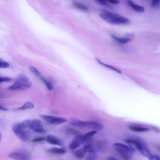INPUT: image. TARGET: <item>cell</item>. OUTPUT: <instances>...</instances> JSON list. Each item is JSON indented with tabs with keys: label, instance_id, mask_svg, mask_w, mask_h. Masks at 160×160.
I'll use <instances>...</instances> for the list:
<instances>
[{
	"label": "cell",
	"instance_id": "6da1fadb",
	"mask_svg": "<svg viewBox=\"0 0 160 160\" xmlns=\"http://www.w3.org/2000/svg\"><path fill=\"white\" fill-rule=\"evenodd\" d=\"M100 16L103 20L111 24L127 25L130 23L128 18L117 13L106 10H103L102 13L100 14Z\"/></svg>",
	"mask_w": 160,
	"mask_h": 160
},
{
	"label": "cell",
	"instance_id": "7a4b0ae2",
	"mask_svg": "<svg viewBox=\"0 0 160 160\" xmlns=\"http://www.w3.org/2000/svg\"><path fill=\"white\" fill-rule=\"evenodd\" d=\"M129 147L134 151H137L143 156L148 157L151 152L143 142L137 139H127L125 140Z\"/></svg>",
	"mask_w": 160,
	"mask_h": 160
},
{
	"label": "cell",
	"instance_id": "3957f363",
	"mask_svg": "<svg viewBox=\"0 0 160 160\" xmlns=\"http://www.w3.org/2000/svg\"><path fill=\"white\" fill-rule=\"evenodd\" d=\"M32 83L29 79L23 74H20L13 84L8 88L11 90H24L30 88Z\"/></svg>",
	"mask_w": 160,
	"mask_h": 160
},
{
	"label": "cell",
	"instance_id": "277c9868",
	"mask_svg": "<svg viewBox=\"0 0 160 160\" xmlns=\"http://www.w3.org/2000/svg\"><path fill=\"white\" fill-rule=\"evenodd\" d=\"M114 149L125 159H129L133 157L134 151L129 146L120 143L113 144Z\"/></svg>",
	"mask_w": 160,
	"mask_h": 160
},
{
	"label": "cell",
	"instance_id": "5b68a950",
	"mask_svg": "<svg viewBox=\"0 0 160 160\" xmlns=\"http://www.w3.org/2000/svg\"><path fill=\"white\" fill-rule=\"evenodd\" d=\"M70 124L74 127H87L97 131L102 130L103 128V125L99 123L95 122L74 120L71 121Z\"/></svg>",
	"mask_w": 160,
	"mask_h": 160
},
{
	"label": "cell",
	"instance_id": "8992f818",
	"mask_svg": "<svg viewBox=\"0 0 160 160\" xmlns=\"http://www.w3.org/2000/svg\"><path fill=\"white\" fill-rule=\"evenodd\" d=\"M8 157L14 159L18 160H29L31 159L30 153L25 150H18L10 153Z\"/></svg>",
	"mask_w": 160,
	"mask_h": 160
},
{
	"label": "cell",
	"instance_id": "52a82bcc",
	"mask_svg": "<svg viewBox=\"0 0 160 160\" xmlns=\"http://www.w3.org/2000/svg\"><path fill=\"white\" fill-rule=\"evenodd\" d=\"M42 119L47 123L53 125H60L66 122L67 120L64 118L41 114L39 115Z\"/></svg>",
	"mask_w": 160,
	"mask_h": 160
},
{
	"label": "cell",
	"instance_id": "ba28073f",
	"mask_svg": "<svg viewBox=\"0 0 160 160\" xmlns=\"http://www.w3.org/2000/svg\"><path fill=\"white\" fill-rule=\"evenodd\" d=\"M86 142L84 135H78L73 139L69 144V147L71 150H75L80 147Z\"/></svg>",
	"mask_w": 160,
	"mask_h": 160
},
{
	"label": "cell",
	"instance_id": "9c48e42d",
	"mask_svg": "<svg viewBox=\"0 0 160 160\" xmlns=\"http://www.w3.org/2000/svg\"><path fill=\"white\" fill-rule=\"evenodd\" d=\"M12 130L17 137L22 141L29 140L31 137L30 132L24 129H12Z\"/></svg>",
	"mask_w": 160,
	"mask_h": 160
},
{
	"label": "cell",
	"instance_id": "30bf717a",
	"mask_svg": "<svg viewBox=\"0 0 160 160\" xmlns=\"http://www.w3.org/2000/svg\"><path fill=\"white\" fill-rule=\"evenodd\" d=\"M111 37L117 42L124 44H127L133 40L135 37V35L132 33H128L123 37H120L112 34L111 35Z\"/></svg>",
	"mask_w": 160,
	"mask_h": 160
},
{
	"label": "cell",
	"instance_id": "8fae6325",
	"mask_svg": "<svg viewBox=\"0 0 160 160\" xmlns=\"http://www.w3.org/2000/svg\"><path fill=\"white\" fill-rule=\"evenodd\" d=\"M29 127L31 129L37 133H44L46 132L42 122L39 120H34L31 122Z\"/></svg>",
	"mask_w": 160,
	"mask_h": 160
},
{
	"label": "cell",
	"instance_id": "7c38bea8",
	"mask_svg": "<svg viewBox=\"0 0 160 160\" xmlns=\"http://www.w3.org/2000/svg\"><path fill=\"white\" fill-rule=\"evenodd\" d=\"M46 140L48 143L51 144L61 146L63 144V142L56 137L52 135H49L46 136Z\"/></svg>",
	"mask_w": 160,
	"mask_h": 160
},
{
	"label": "cell",
	"instance_id": "4fadbf2b",
	"mask_svg": "<svg viewBox=\"0 0 160 160\" xmlns=\"http://www.w3.org/2000/svg\"><path fill=\"white\" fill-rule=\"evenodd\" d=\"M127 3L128 5L135 11L140 13L144 12V7L136 4L132 0H128Z\"/></svg>",
	"mask_w": 160,
	"mask_h": 160
},
{
	"label": "cell",
	"instance_id": "5bb4252c",
	"mask_svg": "<svg viewBox=\"0 0 160 160\" xmlns=\"http://www.w3.org/2000/svg\"><path fill=\"white\" fill-rule=\"evenodd\" d=\"M31 121L26 120L22 122L17 124L13 126L12 129H25L28 127L29 126Z\"/></svg>",
	"mask_w": 160,
	"mask_h": 160
},
{
	"label": "cell",
	"instance_id": "9a60e30c",
	"mask_svg": "<svg viewBox=\"0 0 160 160\" xmlns=\"http://www.w3.org/2000/svg\"><path fill=\"white\" fill-rule=\"evenodd\" d=\"M48 152L51 153L61 155L65 154L67 152V150L64 148L60 149L53 148L48 150Z\"/></svg>",
	"mask_w": 160,
	"mask_h": 160
},
{
	"label": "cell",
	"instance_id": "2e32d148",
	"mask_svg": "<svg viewBox=\"0 0 160 160\" xmlns=\"http://www.w3.org/2000/svg\"><path fill=\"white\" fill-rule=\"evenodd\" d=\"M129 129L132 131L140 132H147L150 130V129L148 128L137 126H130Z\"/></svg>",
	"mask_w": 160,
	"mask_h": 160
},
{
	"label": "cell",
	"instance_id": "e0dca14e",
	"mask_svg": "<svg viewBox=\"0 0 160 160\" xmlns=\"http://www.w3.org/2000/svg\"><path fill=\"white\" fill-rule=\"evenodd\" d=\"M86 153L84 148L82 147L76 150L74 153V155L76 158L81 159L85 157Z\"/></svg>",
	"mask_w": 160,
	"mask_h": 160
},
{
	"label": "cell",
	"instance_id": "ac0fdd59",
	"mask_svg": "<svg viewBox=\"0 0 160 160\" xmlns=\"http://www.w3.org/2000/svg\"><path fill=\"white\" fill-rule=\"evenodd\" d=\"M96 60L97 62L98 63L102 66H103L106 68L110 69L111 70H112L114 71L117 72L119 73H121V71L120 70V69L113 66H112L110 65L103 63L101 62L99 59H96Z\"/></svg>",
	"mask_w": 160,
	"mask_h": 160
},
{
	"label": "cell",
	"instance_id": "d6986e66",
	"mask_svg": "<svg viewBox=\"0 0 160 160\" xmlns=\"http://www.w3.org/2000/svg\"><path fill=\"white\" fill-rule=\"evenodd\" d=\"M34 107V105L33 103L30 102L25 103L24 105L14 109L15 110H23L31 109Z\"/></svg>",
	"mask_w": 160,
	"mask_h": 160
},
{
	"label": "cell",
	"instance_id": "ffe728a7",
	"mask_svg": "<svg viewBox=\"0 0 160 160\" xmlns=\"http://www.w3.org/2000/svg\"><path fill=\"white\" fill-rule=\"evenodd\" d=\"M39 78L45 83L47 89L48 90H52L53 89L54 87L51 82L44 77L42 75H41Z\"/></svg>",
	"mask_w": 160,
	"mask_h": 160
},
{
	"label": "cell",
	"instance_id": "44dd1931",
	"mask_svg": "<svg viewBox=\"0 0 160 160\" xmlns=\"http://www.w3.org/2000/svg\"><path fill=\"white\" fill-rule=\"evenodd\" d=\"M74 5L76 8L81 10L87 11L89 10L88 7L87 6L77 2H74Z\"/></svg>",
	"mask_w": 160,
	"mask_h": 160
},
{
	"label": "cell",
	"instance_id": "7402d4cb",
	"mask_svg": "<svg viewBox=\"0 0 160 160\" xmlns=\"http://www.w3.org/2000/svg\"><path fill=\"white\" fill-rule=\"evenodd\" d=\"M97 131L94 130L89 132L84 135H83L86 141V143L91 140L92 138L97 133Z\"/></svg>",
	"mask_w": 160,
	"mask_h": 160
},
{
	"label": "cell",
	"instance_id": "603a6c76",
	"mask_svg": "<svg viewBox=\"0 0 160 160\" xmlns=\"http://www.w3.org/2000/svg\"><path fill=\"white\" fill-rule=\"evenodd\" d=\"M83 147L84 148L86 152L88 153L92 152L95 151L93 145L90 143H86L83 145Z\"/></svg>",
	"mask_w": 160,
	"mask_h": 160
},
{
	"label": "cell",
	"instance_id": "cb8c5ba5",
	"mask_svg": "<svg viewBox=\"0 0 160 160\" xmlns=\"http://www.w3.org/2000/svg\"><path fill=\"white\" fill-rule=\"evenodd\" d=\"M97 155L95 151L92 152L88 153L86 159L87 160H93L95 159Z\"/></svg>",
	"mask_w": 160,
	"mask_h": 160
},
{
	"label": "cell",
	"instance_id": "d4e9b609",
	"mask_svg": "<svg viewBox=\"0 0 160 160\" xmlns=\"http://www.w3.org/2000/svg\"><path fill=\"white\" fill-rule=\"evenodd\" d=\"M148 158L149 160H160V155H159L153 153L152 152Z\"/></svg>",
	"mask_w": 160,
	"mask_h": 160
},
{
	"label": "cell",
	"instance_id": "484cf974",
	"mask_svg": "<svg viewBox=\"0 0 160 160\" xmlns=\"http://www.w3.org/2000/svg\"><path fill=\"white\" fill-rule=\"evenodd\" d=\"M29 69L30 71L37 76V77H39L41 75L40 73L37 70V69L33 66H31L29 67Z\"/></svg>",
	"mask_w": 160,
	"mask_h": 160
},
{
	"label": "cell",
	"instance_id": "4316f807",
	"mask_svg": "<svg viewBox=\"0 0 160 160\" xmlns=\"http://www.w3.org/2000/svg\"><path fill=\"white\" fill-rule=\"evenodd\" d=\"M10 64L8 63L2 61L0 60V68H6L8 67Z\"/></svg>",
	"mask_w": 160,
	"mask_h": 160
},
{
	"label": "cell",
	"instance_id": "83f0119b",
	"mask_svg": "<svg viewBox=\"0 0 160 160\" xmlns=\"http://www.w3.org/2000/svg\"><path fill=\"white\" fill-rule=\"evenodd\" d=\"M46 140V137H40L34 138L32 141L33 142H39L44 141Z\"/></svg>",
	"mask_w": 160,
	"mask_h": 160
},
{
	"label": "cell",
	"instance_id": "f1b7e54d",
	"mask_svg": "<svg viewBox=\"0 0 160 160\" xmlns=\"http://www.w3.org/2000/svg\"><path fill=\"white\" fill-rule=\"evenodd\" d=\"M12 79L9 77H0V82H7L11 81Z\"/></svg>",
	"mask_w": 160,
	"mask_h": 160
},
{
	"label": "cell",
	"instance_id": "f546056e",
	"mask_svg": "<svg viewBox=\"0 0 160 160\" xmlns=\"http://www.w3.org/2000/svg\"><path fill=\"white\" fill-rule=\"evenodd\" d=\"M160 2V0H152L151 6L152 7H155L157 6Z\"/></svg>",
	"mask_w": 160,
	"mask_h": 160
},
{
	"label": "cell",
	"instance_id": "4dcf8cb0",
	"mask_svg": "<svg viewBox=\"0 0 160 160\" xmlns=\"http://www.w3.org/2000/svg\"><path fill=\"white\" fill-rule=\"evenodd\" d=\"M96 1L100 4L104 5H107L108 3L107 0H96Z\"/></svg>",
	"mask_w": 160,
	"mask_h": 160
},
{
	"label": "cell",
	"instance_id": "1f68e13d",
	"mask_svg": "<svg viewBox=\"0 0 160 160\" xmlns=\"http://www.w3.org/2000/svg\"><path fill=\"white\" fill-rule=\"evenodd\" d=\"M107 1L108 2L113 4H118L120 2L119 0H107Z\"/></svg>",
	"mask_w": 160,
	"mask_h": 160
},
{
	"label": "cell",
	"instance_id": "d6a6232c",
	"mask_svg": "<svg viewBox=\"0 0 160 160\" xmlns=\"http://www.w3.org/2000/svg\"><path fill=\"white\" fill-rule=\"evenodd\" d=\"M0 109L4 111H7L9 110V109L5 108L2 106L1 105H0Z\"/></svg>",
	"mask_w": 160,
	"mask_h": 160
},
{
	"label": "cell",
	"instance_id": "836d02e7",
	"mask_svg": "<svg viewBox=\"0 0 160 160\" xmlns=\"http://www.w3.org/2000/svg\"><path fill=\"white\" fill-rule=\"evenodd\" d=\"M152 128L155 131L157 132V133H160V129L158 128L157 127H155L152 126Z\"/></svg>",
	"mask_w": 160,
	"mask_h": 160
},
{
	"label": "cell",
	"instance_id": "e575fe53",
	"mask_svg": "<svg viewBox=\"0 0 160 160\" xmlns=\"http://www.w3.org/2000/svg\"><path fill=\"white\" fill-rule=\"evenodd\" d=\"M108 160H116L117 159L113 156H110L108 158Z\"/></svg>",
	"mask_w": 160,
	"mask_h": 160
},
{
	"label": "cell",
	"instance_id": "d590c367",
	"mask_svg": "<svg viewBox=\"0 0 160 160\" xmlns=\"http://www.w3.org/2000/svg\"><path fill=\"white\" fill-rule=\"evenodd\" d=\"M157 150L160 152V148H157Z\"/></svg>",
	"mask_w": 160,
	"mask_h": 160
}]
</instances>
